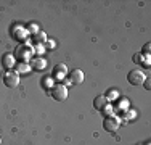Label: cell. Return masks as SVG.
<instances>
[{
	"mask_svg": "<svg viewBox=\"0 0 151 145\" xmlns=\"http://www.w3.org/2000/svg\"><path fill=\"white\" fill-rule=\"evenodd\" d=\"M135 116H137L135 110H127V111H124V116H122V118H124L125 121H132V119H135Z\"/></svg>",
	"mask_w": 151,
	"mask_h": 145,
	"instance_id": "e0dca14e",
	"label": "cell"
},
{
	"mask_svg": "<svg viewBox=\"0 0 151 145\" xmlns=\"http://www.w3.org/2000/svg\"><path fill=\"white\" fill-rule=\"evenodd\" d=\"M15 71L18 74H27V72L32 71V68H31L29 63H23V61H21V63H18L15 66Z\"/></svg>",
	"mask_w": 151,
	"mask_h": 145,
	"instance_id": "7c38bea8",
	"label": "cell"
},
{
	"mask_svg": "<svg viewBox=\"0 0 151 145\" xmlns=\"http://www.w3.org/2000/svg\"><path fill=\"white\" fill-rule=\"evenodd\" d=\"M44 52H45V45H44V44H37V45H34V53L42 55Z\"/></svg>",
	"mask_w": 151,
	"mask_h": 145,
	"instance_id": "ffe728a7",
	"label": "cell"
},
{
	"mask_svg": "<svg viewBox=\"0 0 151 145\" xmlns=\"http://www.w3.org/2000/svg\"><path fill=\"white\" fill-rule=\"evenodd\" d=\"M29 65H31L32 70H37V71H42V70H45V68H47V61H45V58H42V57L32 58Z\"/></svg>",
	"mask_w": 151,
	"mask_h": 145,
	"instance_id": "ba28073f",
	"label": "cell"
},
{
	"mask_svg": "<svg viewBox=\"0 0 151 145\" xmlns=\"http://www.w3.org/2000/svg\"><path fill=\"white\" fill-rule=\"evenodd\" d=\"M150 50H151V45L150 44H145V47H143V55H150Z\"/></svg>",
	"mask_w": 151,
	"mask_h": 145,
	"instance_id": "603a6c76",
	"label": "cell"
},
{
	"mask_svg": "<svg viewBox=\"0 0 151 145\" xmlns=\"http://www.w3.org/2000/svg\"><path fill=\"white\" fill-rule=\"evenodd\" d=\"M34 42H37V44H45V42H47V34H45V32H42V31H39L37 34H34Z\"/></svg>",
	"mask_w": 151,
	"mask_h": 145,
	"instance_id": "2e32d148",
	"label": "cell"
},
{
	"mask_svg": "<svg viewBox=\"0 0 151 145\" xmlns=\"http://www.w3.org/2000/svg\"><path fill=\"white\" fill-rule=\"evenodd\" d=\"M32 55H34V45H31L29 42L27 44L24 42V44H21V45L16 49V55L15 57H19L23 63H27V61L32 58Z\"/></svg>",
	"mask_w": 151,
	"mask_h": 145,
	"instance_id": "6da1fadb",
	"label": "cell"
},
{
	"mask_svg": "<svg viewBox=\"0 0 151 145\" xmlns=\"http://www.w3.org/2000/svg\"><path fill=\"white\" fill-rule=\"evenodd\" d=\"M66 74H68V66L63 63L56 65L55 66V71H53V79H58V81H64L66 79Z\"/></svg>",
	"mask_w": 151,
	"mask_h": 145,
	"instance_id": "52a82bcc",
	"label": "cell"
},
{
	"mask_svg": "<svg viewBox=\"0 0 151 145\" xmlns=\"http://www.w3.org/2000/svg\"><path fill=\"white\" fill-rule=\"evenodd\" d=\"M42 86H44V89L50 90L53 86H55V79H53L52 76H45V78L42 79Z\"/></svg>",
	"mask_w": 151,
	"mask_h": 145,
	"instance_id": "9a60e30c",
	"label": "cell"
},
{
	"mask_svg": "<svg viewBox=\"0 0 151 145\" xmlns=\"http://www.w3.org/2000/svg\"><path fill=\"white\" fill-rule=\"evenodd\" d=\"M143 86H145V89H146V90H150V89H151V82H150V79H148V78L145 79V82H143Z\"/></svg>",
	"mask_w": 151,
	"mask_h": 145,
	"instance_id": "cb8c5ba5",
	"label": "cell"
},
{
	"mask_svg": "<svg viewBox=\"0 0 151 145\" xmlns=\"http://www.w3.org/2000/svg\"><path fill=\"white\" fill-rule=\"evenodd\" d=\"M45 47H48V49H56V41L55 39H47V42L44 44Z\"/></svg>",
	"mask_w": 151,
	"mask_h": 145,
	"instance_id": "44dd1931",
	"label": "cell"
},
{
	"mask_svg": "<svg viewBox=\"0 0 151 145\" xmlns=\"http://www.w3.org/2000/svg\"><path fill=\"white\" fill-rule=\"evenodd\" d=\"M48 92H50V95H52L56 102H64L68 99V89H66V86H64V84H55L52 89L48 90Z\"/></svg>",
	"mask_w": 151,
	"mask_h": 145,
	"instance_id": "3957f363",
	"label": "cell"
},
{
	"mask_svg": "<svg viewBox=\"0 0 151 145\" xmlns=\"http://www.w3.org/2000/svg\"><path fill=\"white\" fill-rule=\"evenodd\" d=\"M105 97H106V100H108V102H114V100H117V99L121 97V92H119L117 89H109Z\"/></svg>",
	"mask_w": 151,
	"mask_h": 145,
	"instance_id": "5bb4252c",
	"label": "cell"
},
{
	"mask_svg": "<svg viewBox=\"0 0 151 145\" xmlns=\"http://www.w3.org/2000/svg\"><path fill=\"white\" fill-rule=\"evenodd\" d=\"M134 61L137 65H145V66H150V55H142V53H137L134 57Z\"/></svg>",
	"mask_w": 151,
	"mask_h": 145,
	"instance_id": "4fadbf2b",
	"label": "cell"
},
{
	"mask_svg": "<svg viewBox=\"0 0 151 145\" xmlns=\"http://www.w3.org/2000/svg\"><path fill=\"white\" fill-rule=\"evenodd\" d=\"M121 126V118L117 115H113V116H106L105 121H103V129L106 132H116Z\"/></svg>",
	"mask_w": 151,
	"mask_h": 145,
	"instance_id": "7a4b0ae2",
	"label": "cell"
},
{
	"mask_svg": "<svg viewBox=\"0 0 151 145\" xmlns=\"http://www.w3.org/2000/svg\"><path fill=\"white\" fill-rule=\"evenodd\" d=\"M103 113H105L106 116H113V115H116V111H114V107H113V105H106V107L105 108H103Z\"/></svg>",
	"mask_w": 151,
	"mask_h": 145,
	"instance_id": "ac0fdd59",
	"label": "cell"
},
{
	"mask_svg": "<svg viewBox=\"0 0 151 145\" xmlns=\"http://www.w3.org/2000/svg\"><path fill=\"white\" fill-rule=\"evenodd\" d=\"M117 110H121V111H127V110H129V102H127V100H122L121 103H119V107H117Z\"/></svg>",
	"mask_w": 151,
	"mask_h": 145,
	"instance_id": "7402d4cb",
	"label": "cell"
},
{
	"mask_svg": "<svg viewBox=\"0 0 151 145\" xmlns=\"http://www.w3.org/2000/svg\"><path fill=\"white\" fill-rule=\"evenodd\" d=\"M106 105H108V100H106L105 95H96L95 100H93V107H95V110H98V111H101Z\"/></svg>",
	"mask_w": 151,
	"mask_h": 145,
	"instance_id": "8fae6325",
	"label": "cell"
},
{
	"mask_svg": "<svg viewBox=\"0 0 151 145\" xmlns=\"http://www.w3.org/2000/svg\"><path fill=\"white\" fill-rule=\"evenodd\" d=\"M64 82H66V86H71L73 82H71V79H64Z\"/></svg>",
	"mask_w": 151,
	"mask_h": 145,
	"instance_id": "d4e9b609",
	"label": "cell"
},
{
	"mask_svg": "<svg viewBox=\"0 0 151 145\" xmlns=\"http://www.w3.org/2000/svg\"><path fill=\"white\" fill-rule=\"evenodd\" d=\"M27 36H29V32H27L26 28H23V26L15 28V32H13V37L15 39H18V41H26Z\"/></svg>",
	"mask_w": 151,
	"mask_h": 145,
	"instance_id": "9c48e42d",
	"label": "cell"
},
{
	"mask_svg": "<svg viewBox=\"0 0 151 145\" xmlns=\"http://www.w3.org/2000/svg\"><path fill=\"white\" fill-rule=\"evenodd\" d=\"M145 79H146V76L142 70H132L127 74V81L130 82L132 86H142L143 82H145Z\"/></svg>",
	"mask_w": 151,
	"mask_h": 145,
	"instance_id": "277c9868",
	"label": "cell"
},
{
	"mask_svg": "<svg viewBox=\"0 0 151 145\" xmlns=\"http://www.w3.org/2000/svg\"><path fill=\"white\" fill-rule=\"evenodd\" d=\"M2 65L6 71L13 70V68L16 66V57L13 55V53H5V55L2 57Z\"/></svg>",
	"mask_w": 151,
	"mask_h": 145,
	"instance_id": "8992f818",
	"label": "cell"
},
{
	"mask_svg": "<svg viewBox=\"0 0 151 145\" xmlns=\"http://www.w3.org/2000/svg\"><path fill=\"white\" fill-rule=\"evenodd\" d=\"M3 82H5L6 87H10V89H13V87H16L19 84V74L15 71V70H10L5 72V76H3Z\"/></svg>",
	"mask_w": 151,
	"mask_h": 145,
	"instance_id": "5b68a950",
	"label": "cell"
},
{
	"mask_svg": "<svg viewBox=\"0 0 151 145\" xmlns=\"http://www.w3.org/2000/svg\"><path fill=\"white\" fill-rule=\"evenodd\" d=\"M69 79L73 84H81V82H84V72L81 70H73L69 74Z\"/></svg>",
	"mask_w": 151,
	"mask_h": 145,
	"instance_id": "30bf717a",
	"label": "cell"
},
{
	"mask_svg": "<svg viewBox=\"0 0 151 145\" xmlns=\"http://www.w3.org/2000/svg\"><path fill=\"white\" fill-rule=\"evenodd\" d=\"M0 145H2V139H0Z\"/></svg>",
	"mask_w": 151,
	"mask_h": 145,
	"instance_id": "484cf974",
	"label": "cell"
},
{
	"mask_svg": "<svg viewBox=\"0 0 151 145\" xmlns=\"http://www.w3.org/2000/svg\"><path fill=\"white\" fill-rule=\"evenodd\" d=\"M26 29H27V32H29V34H32V36L37 34V32H39V26H37V24H34V23L29 24V26H27Z\"/></svg>",
	"mask_w": 151,
	"mask_h": 145,
	"instance_id": "d6986e66",
	"label": "cell"
}]
</instances>
